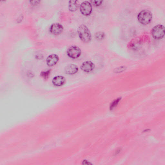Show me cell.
I'll use <instances>...</instances> for the list:
<instances>
[{
	"instance_id": "obj_11",
	"label": "cell",
	"mask_w": 165,
	"mask_h": 165,
	"mask_svg": "<svg viewBox=\"0 0 165 165\" xmlns=\"http://www.w3.org/2000/svg\"><path fill=\"white\" fill-rule=\"evenodd\" d=\"M79 6V2L78 1H70L69 3V9L71 12L76 11Z\"/></svg>"
},
{
	"instance_id": "obj_16",
	"label": "cell",
	"mask_w": 165,
	"mask_h": 165,
	"mask_svg": "<svg viewBox=\"0 0 165 165\" xmlns=\"http://www.w3.org/2000/svg\"><path fill=\"white\" fill-rule=\"evenodd\" d=\"M103 1H91V4H92L95 6H99L101 5Z\"/></svg>"
},
{
	"instance_id": "obj_9",
	"label": "cell",
	"mask_w": 165,
	"mask_h": 165,
	"mask_svg": "<svg viewBox=\"0 0 165 165\" xmlns=\"http://www.w3.org/2000/svg\"><path fill=\"white\" fill-rule=\"evenodd\" d=\"M66 74L70 75H73L77 73L78 71V68L77 66L74 64H70L67 65L65 68Z\"/></svg>"
},
{
	"instance_id": "obj_12",
	"label": "cell",
	"mask_w": 165,
	"mask_h": 165,
	"mask_svg": "<svg viewBox=\"0 0 165 165\" xmlns=\"http://www.w3.org/2000/svg\"><path fill=\"white\" fill-rule=\"evenodd\" d=\"M121 99V97H119V98H117L112 101L110 104V110H112L114 109L118 105V104Z\"/></svg>"
},
{
	"instance_id": "obj_4",
	"label": "cell",
	"mask_w": 165,
	"mask_h": 165,
	"mask_svg": "<svg viewBox=\"0 0 165 165\" xmlns=\"http://www.w3.org/2000/svg\"><path fill=\"white\" fill-rule=\"evenodd\" d=\"M80 11L84 15L88 16L92 11V7L91 3L88 1L82 2L80 5Z\"/></svg>"
},
{
	"instance_id": "obj_14",
	"label": "cell",
	"mask_w": 165,
	"mask_h": 165,
	"mask_svg": "<svg viewBox=\"0 0 165 165\" xmlns=\"http://www.w3.org/2000/svg\"><path fill=\"white\" fill-rule=\"evenodd\" d=\"M50 72L51 70H50L42 71L41 73V76L44 79H47L50 75Z\"/></svg>"
},
{
	"instance_id": "obj_13",
	"label": "cell",
	"mask_w": 165,
	"mask_h": 165,
	"mask_svg": "<svg viewBox=\"0 0 165 165\" xmlns=\"http://www.w3.org/2000/svg\"><path fill=\"white\" fill-rule=\"evenodd\" d=\"M105 36L104 33L102 32H97L95 35V38L98 40H103Z\"/></svg>"
},
{
	"instance_id": "obj_7",
	"label": "cell",
	"mask_w": 165,
	"mask_h": 165,
	"mask_svg": "<svg viewBox=\"0 0 165 165\" xmlns=\"http://www.w3.org/2000/svg\"><path fill=\"white\" fill-rule=\"evenodd\" d=\"M95 65L91 61H86L82 63L81 66V69L84 72L89 73L92 72L95 69Z\"/></svg>"
},
{
	"instance_id": "obj_8",
	"label": "cell",
	"mask_w": 165,
	"mask_h": 165,
	"mask_svg": "<svg viewBox=\"0 0 165 165\" xmlns=\"http://www.w3.org/2000/svg\"><path fill=\"white\" fill-rule=\"evenodd\" d=\"M59 61V57L56 54H51L47 57L46 63L47 65L50 67L56 65Z\"/></svg>"
},
{
	"instance_id": "obj_6",
	"label": "cell",
	"mask_w": 165,
	"mask_h": 165,
	"mask_svg": "<svg viewBox=\"0 0 165 165\" xmlns=\"http://www.w3.org/2000/svg\"><path fill=\"white\" fill-rule=\"evenodd\" d=\"M63 29L64 27L61 24L58 23H55L51 26L50 32L52 34L58 35L62 32Z\"/></svg>"
},
{
	"instance_id": "obj_2",
	"label": "cell",
	"mask_w": 165,
	"mask_h": 165,
	"mask_svg": "<svg viewBox=\"0 0 165 165\" xmlns=\"http://www.w3.org/2000/svg\"><path fill=\"white\" fill-rule=\"evenodd\" d=\"M153 16L152 12L148 10H144L140 12L138 16V19L140 23L144 25L150 23Z\"/></svg>"
},
{
	"instance_id": "obj_3",
	"label": "cell",
	"mask_w": 165,
	"mask_h": 165,
	"mask_svg": "<svg viewBox=\"0 0 165 165\" xmlns=\"http://www.w3.org/2000/svg\"><path fill=\"white\" fill-rule=\"evenodd\" d=\"M151 34L153 38L155 40H160L162 39L165 34L164 26L161 24L155 26L151 30Z\"/></svg>"
},
{
	"instance_id": "obj_15",
	"label": "cell",
	"mask_w": 165,
	"mask_h": 165,
	"mask_svg": "<svg viewBox=\"0 0 165 165\" xmlns=\"http://www.w3.org/2000/svg\"><path fill=\"white\" fill-rule=\"evenodd\" d=\"M126 67L125 66H121L116 68L114 71L115 73H121L125 70Z\"/></svg>"
},
{
	"instance_id": "obj_5",
	"label": "cell",
	"mask_w": 165,
	"mask_h": 165,
	"mask_svg": "<svg viewBox=\"0 0 165 165\" xmlns=\"http://www.w3.org/2000/svg\"><path fill=\"white\" fill-rule=\"evenodd\" d=\"M81 54V50L78 47L72 46L67 51V54L70 57L76 59L79 57Z\"/></svg>"
},
{
	"instance_id": "obj_10",
	"label": "cell",
	"mask_w": 165,
	"mask_h": 165,
	"mask_svg": "<svg viewBox=\"0 0 165 165\" xmlns=\"http://www.w3.org/2000/svg\"><path fill=\"white\" fill-rule=\"evenodd\" d=\"M66 82L65 78L62 76L55 77L52 80V83L56 86L60 87L64 85Z\"/></svg>"
},
{
	"instance_id": "obj_1",
	"label": "cell",
	"mask_w": 165,
	"mask_h": 165,
	"mask_svg": "<svg viewBox=\"0 0 165 165\" xmlns=\"http://www.w3.org/2000/svg\"><path fill=\"white\" fill-rule=\"evenodd\" d=\"M78 32L80 39L82 42L88 43L91 41V33L85 25L82 24L79 26L78 29Z\"/></svg>"
},
{
	"instance_id": "obj_17",
	"label": "cell",
	"mask_w": 165,
	"mask_h": 165,
	"mask_svg": "<svg viewBox=\"0 0 165 165\" xmlns=\"http://www.w3.org/2000/svg\"><path fill=\"white\" fill-rule=\"evenodd\" d=\"M40 2V1H30V3L33 5H35L38 4Z\"/></svg>"
}]
</instances>
